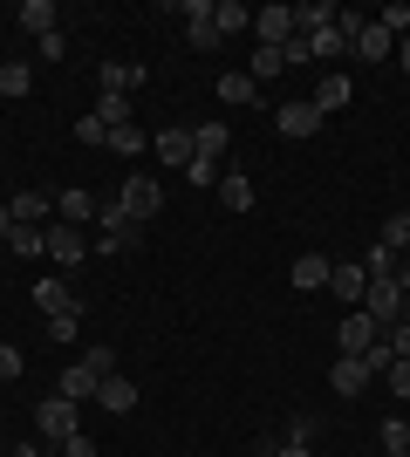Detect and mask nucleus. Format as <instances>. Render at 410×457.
<instances>
[{"mask_svg": "<svg viewBox=\"0 0 410 457\" xmlns=\"http://www.w3.org/2000/svg\"><path fill=\"white\" fill-rule=\"evenodd\" d=\"M404 301H410V273H404V267L363 287V314H370V321H383V328L404 321Z\"/></svg>", "mask_w": 410, "mask_h": 457, "instance_id": "nucleus-1", "label": "nucleus"}, {"mask_svg": "<svg viewBox=\"0 0 410 457\" xmlns=\"http://www.w3.org/2000/svg\"><path fill=\"white\" fill-rule=\"evenodd\" d=\"M35 423H41V437H48V444H69V437L82 430V417H76V403H69V396L35 403Z\"/></svg>", "mask_w": 410, "mask_h": 457, "instance_id": "nucleus-5", "label": "nucleus"}, {"mask_svg": "<svg viewBox=\"0 0 410 457\" xmlns=\"http://www.w3.org/2000/svg\"><path fill=\"white\" fill-rule=\"evenodd\" d=\"M335 342H342V355H370V348L383 342V321H370L363 307H349V314H342V335H335Z\"/></svg>", "mask_w": 410, "mask_h": 457, "instance_id": "nucleus-6", "label": "nucleus"}, {"mask_svg": "<svg viewBox=\"0 0 410 457\" xmlns=\"http://www.w3.org/2000/svg\"><path fill=\"white\" fill-rule=\"evenodd\" d=\"M404 219H410V212H404Z\"/></svg>", "mask_w": 410, "mask_h": 457, "instance_id": "nucleus-52", "label": "nucleus"}, {"mask_svg": "<svg viewBox=\"0 0 410 457\" xmlns=\"http://www.w3.org/2000/svg\"><path fill=\"white\" fill-rule=\"evenodd\" d=\"M144 76H151V69H137V62H103V69H96V89L137 96V89H144Z\"/></svg>", "mask_w": 410, "mask_h": 457, "instance_id": "nucleus-13", "label": "nucleus"}, {"mask_svg": "<svg viewBox=\"0 0 410 457\" xmlns=\"http://www.w3.org/2000/svg\"><path fill=\"white\" fill-rule=\"evenodd\" d=\"M137 232H144V226H137V219H123L117 198L96 212V253H123V246H137Z\"/></svg>", "mask_w": 410, "mask_h": 457, "instance_id": "nucleus-4", "label": "nucleus"}, {"mask_svg": "<svg viewBox=\"0 0 410 457\" xmlns=\"http://www.w3.org/2000/svg\"><path fill=\"white\" fill-rule=\"evenodd\" d=\"M383 457H410V451H383Z\"/></svg>", "mask_w": 410, "mask_h": 457, "instance_id": "nucleus-49", "label": "nucleus"}, {"mask_svg": "<svg viewBox=\"0 0 410 457\" xmlns=\"http://www.w3.org/2000/svg\"><path fill=\"white\" fill-rule=\"evenodd\" d=\"M96 403L110 410V417H130V410H137V382L130 376H103L96 382Z\"/></svg>", "mask_w": 410, "mask_h": 457, "instance_id": "nucleus-17", "label": "nucleus"}, {"mask_svg": "<svg viewBox=\"0 0 410 457\" xmlns=\"http://www.w3.org/2000/svg\"><path fill=\"white\" fill-rule=\"evenodd\" d=\"M397 48H404V69H410V35H404V41H397Z\"/></svg>", "mask_w": 410, "mask_h": 457, "instance_id": "nucleus-48", "label": "nucleus"}, {"mask_svg": "<svg viewBox=\"0 0 410 457\" xmlns=\"http://www.w3.org/2000/svg\"><path fill=\"white\" fill-rule=\"evenodd\" d=\"M273 130L280 137H314L322 130V110H314L308 96H301V103H280V110H273Z\"/></svg>", "mask_w": 410, "mask_h": 457, "instance_id": "nucleus-10", "label": "nucleus"}, {"mask_svg": "<svg viewBox=\"0 0 410 457\" xmlns=\"http://www.w3.org/2000/svg\"><path fill=\"white\" fill-rule=\"evenodd\" d=\"M280 55H288V69H308V62H314V55H308V41H301V35H294L288 48H280Z\"/></svg>", "mask_w": 410, "mask_h": 457, "instance_id": "nucleus-44", "label": "nucleus"}, {"mask_svg": "<svg viewBox=\"0 0 410 457\" xmlns=\"http://www.w3.org/2000/svg\"><path fill=\"white\" fill-rule=\"evenodd\" d=\"M41 239H48V260H55L62 273L89 260V232H82V226H62V219H48V232H41Z\"/></svg>", "mask_w": 410, "mask_h": 457, "instance_id": "nucleus-3", "label": "nucleus"}, {"mask_svg": "<svg viewBox=\"0 0 410 457\" xmlns=\"http://www.w3.org/2000/svg\"><path fill=\"white\" fill-rule=\"evenodd\" d=\"M329 260H322V253H301V260H294V287H301V294H322V287H329Z\"/></svg>", "mask_w": 410, "mask_h": 457, "instance_id": "nucleus-21", "label": "nucleus"}, {"mask_svg": "<svg viewBox=\"0 0 410 457\" xmlns=\"http://www.w3.org/2000/svg\"><path fill=\"white\" fill-rule=\"evenodd\" d=\"M376 437H383V451H410V423H404V417H383V430H376Z\"/></svg>", "mask_w": 410, "mask_h": 457, "instance_id": "nucleus-36", "label": "nucleus"}, {"mask_svg": "<svg viewBox=\"0 0 410 457\" xmlns=\"http://www.w3.org/2000/svg\"><path fill=\"white\" fill-rule=\"evenodd\" d=\"M219 205H226V212H254V178L226 171V178H219Z\"/></svg>", "mask_w": 410, "mask_h": 457, "instance_id": "nucleus-20", "label": "nucleus"}, {"mask_svg": "<svg viewBox=\"0 0 410 457\" xmlns=\"http://www.w3.org/2000/svg\"><path fill=\"white\" fill-rule=\"evenodd\" d=\"M62 457H96V444H89V437H82V430H76V437L62 444Z\"/></svg>", "mask_w": 410, "mask_h": 457, "instance_id": "nucleus-45", "label": "nucleus"}, {"mask_svg": "<svg viewBox=\"0 0 410 457\" xmlns=\"http://www.w3.org/2000/svg\"><path fill=\"white\" fill-rule=\"evenodd\" d=\"M7 212H14V226H48V198H41V191H14Z\"/></svg>", "mask_w": 410, "mask_h": 457, "instance_id": "nucleus-23", "label": "nucleus"}, {"mask_svg": "<svg viewBox=\"0 0 410 457\" xmlns=\"http://www.w3.org/2000/svg\"><path fill=\"white\" fill-rule=\"evenodd\" d=\"M376 246L404 260V246H410V219H404V212H397V219H383V232H376Z\"/></svg>", "mask_w": 410, "mask_h": 457, "instance_id": "nucleus-31", "label": "nucleus"}, {"mask_svg": "<svg viewBox=\"0 0 410 457\" xmlns=\"http://www.w3.org/2000/svg\"><path fill=\"white\" fill-rule=\"evenodd\" d=\"M390 355H397V362H410V321L390 328Z\"/></svg>", "mask_w": 410, "mask_h": 457, "instance_id": "nucleus-43", "label": "nucleus"}, {"mask_svg": "<svg viewBox=\"0 0 410 457\" xmlns=\"http://www.w3.org/2000/svg\"><path fill=\"white\" fill-rule=\"evenodd\" d=\"M103 144H110V151H117V157H137V151H144V144H151V130H137V123H123V130H110V137H103Z\"/></svg>", "mask_w": 410, "mask_h": 457, "instance_id": "nucleus-32", "label": "nucleus"}, {"mask_svg": "<svg viewBox=\"0 0 410 457\" xmlns=\"http://www.w3.org/2000/svg\"><path fill=\"white\" fill-rule=\"evenodd\" d=\"M41 232H48V226H14V232H7V246H14L21 260H41V253H48V239H41Z\"/></svg>", "mask_w": 410, "mask_h": 457, "instance_id": "nucleus-30", "label": "nucleus"}, {"mask_svg": "<svg viewBox=\"0 0 410 457\" xmlns=\"http://www.w3.org/2000/svg\"><path fill=\"white\" fill-rule=\"evenodd\" d=\"M376 21H383V28H390L397 41H404V35H410V0H390V7H383Z\"/></svg>", "mask_w": 410, "mask_h": 457, "instance_id": "nucleus-37", "label": "nucleus"}, {"mask_svg": "<svg viewBox=\"0 0 410 457\" xmlns=\"http://www.w3.org/2000/svg\"><path fill=\"white\" fill-rule=\"evenodd\" d=\"M7 232H14V212H7V205H0V239H7Z\"/></svg>", "mask_w": 410, "mask_h": 457, "instance_id": "nucleus-47", "label": "nucleus"}, {"mask_svg": "<svg viewBox=\"0 0 410 457\" xmlns=\"http://www.w3.org/2000/svg\"><path fill=\"white\" fill-rule=\"evenodd\" d=\"M273 457H314V451H308V444H288V437H280V444H273Z\"/></svg>", "mask_w": 410, "mask_h": 457, "instance_id": "nucleus-46", "label": "nucleus"}, {"mask_svg": "<svg viewBox=\"0 0 410 457\" xmlns=\"http://www.w3.org/2000/svg\"><path fill=\"white\" fill-rule=\"evenodd\" d=\"M213 7H219V0H185V41H192L198 55H213V48H219V28H213Z\"/></svg>", "mask_w": 410, "mask_h": 457, "instance_id": "nucleus-8", "label": "nucleus"}, {"mask_svg": "<svg viewBox=\"0 0 410 457\" xmlns=\"http://www.w3.org/2000/svg\"><path fill=\"white\" fill-rule=\"evenodd\" d=\"M213 28H219V41H226V35H239V28H254V14H247L239 0H219V7H213Z\"/></svg>", "mask_w": 410, "mask_h": 457, "instance_id": "nucleus-29", "label": "nucleus"}, {"mask_svg": "<svg viewBox=\"0 0 410 457\" xmlns=\"http://www.w3.org/2000/svg\"><path fill=\"white\" fill-rule=\"evenodd\" d=\"M96 369H89V362H69V369H62V382H55V396H69V403H96Z\"/></svg>", "mask_w": 410, "mask_h": 457, "instance_id": "nucleus-16", "label": "nucleus"}, {"mask_svg": "<svg viewBox=\"0 0 410 457\" xmlns=\"http://www.w3.org/2000/svg\"><path fill=\"white\" fill-rule=\"evenodd\" d=\"M288 444H314V417L301 410V417H288Z\"/></svg>", "mask_w": 410, "mask_h": 457, "instance_id": "nucleus-41", "label": "nucleus"}, {"mask_svg": "<svg viewBox=\"0 0 410 457\" xmlns=\"http://www.w3.org/2000/svg\"><path fill=\"white\" fill-rule=\"evenodd\" d=\"M117 205H123V219H137V226H151L157 212H164V185H157V178H123Z\"/></svg>", "mask_w": 410, "mask_h": 457, "instance_id": "nucleus-2", "label": "nucleus"}, {"mask_svg": "<svg viewBox=\"0 0 410 457\" xmlns=\"http://www.w3.org/2000/svg\"><path fill=\"white\" fill-rule=\"evenodd\" d=\"M35 307H41V321H55V314H82V294L69 280H35Z\"/></svg>", "mask_w": 410, "mask_h": 457, "instance_id": "nucleus-7", "label": "nucleus"}, {"mask_svg": "<svg viewBox=\"0 0 410 457\" xmlns=\"http://www.w3.org/2000/svg\"><path fill=\"white\" fill-rule=\"evenodd\" d=\"M349 55H356V62H383V55H397V35L383 28V21H363V35H356Z\"/></svg>", "mask_w": 410, "mask_h": 457, "instance_id": "nucleus-14", "label": "nucleus"}, {"mask_svg": "<svg viewBox=\"0 0 410 457\" xmlns=\"http://www.w3.org/2000/svg\"><path fill=\"white\" fill-rule=\"evenodd\" d=\"M363 287H370V273H363V267H335L329 273V294H342L349 307H363Z\"/></svg>", "mask_w": 410, "mask_h": 457, "instance_id": "nucleus-27", "label": "nucleus"}, {"mask_svg": "<svg viewBox=\"0 0 410 457\" xmlns=\"http://www.w3.org/2000/svg\"><path fill=\"white\" fill-rule=\"evenodd\" d=\"M219 103H226V110H247V103H260V82L254 76H219Z\"/></svg>", "mask_w": 410, "mask_h": 457, "instance_id": "nucleus-25", "label": "nucleus"}, {"mask_svg": "<svg viewBox=\"0 0 410 457\" xmlns=\"http://www.w3.org/2000/svg\"><path fill=\"white\" fill-rule=\"evenodd\" d=\"M254 35H260V48H288V41L301 35V28H294V7H260Z\"/></svg>", "mask_w": 410, "mask_h": 457, "instance_id": "nucleus-9", "label": "nucleus"}, {"mask_svg": "<svg viewBox=\"0 0 410 457\" xmlns=\"http://www.w3.org/2000/svg\"><path fill=\"white\" fill-rule=\"evenodd\" d=\"M370 376H376V369L363 362V355H342V362L329 369V389H335V396H363V389H370Z\"/></svg>", "mask_w": 410, "mask_h": 457, "instance_id": "nucleus-12", "label": "nucleus"}, {"mask_svg": "<svg viewBox=\"0 0 410 457\" xmlns=\"http://www.w3.org/2000/svg\"><path fill=\"white\" fill-rule=\"evenodd\" d=\"M383 382H390L397 403H410V362H390V369H383Z\"/></svg>", "mask_w": 410, "mask_h": 457, "instance_id": "nucleus-38", "label": "nucleus"}, {"mask_svg": "<svg viewBox=\"0 0 410 457\" xmlns=\"http://www.w3.org/2000/svg\"><path fill=\"white\" fill-rule=\"evenodd\" d=\"M280 69H288V55H280V48H260L247 76H254V82H267V76H280Z\"/></svg>", "mask_w": 410, "mask_h": 457, "instance_id": "nucleus-34", "label": "nucleus"}, {"mask_svg": "<svg viewBox=\"0 0 410 457\" xmlns=\"http://www.w3.org/2000/svg\"><path fill=\"white\" fill-rule=\"evenodd\" d=\"M21 369H28V362H21V348L0 342V382H21Z\"/></svg>", "mask_w": 410, "mask_h": 457, "instance_id": "nucleus-40", "label": "nucleus"}, {"mask_svg": "<svg viewBox=\"0 0 410 457\" xmlns=\"http://www.w3.org/2000/svg\"><path fill=\"white\" fill-rule=\"evenodd\" d=\"M404 273H410V246H404Z\"/></svg>", "mask_w": 410, "mask_h": 457, "instance_id": "nucleus-50", "label": "nucleus"}, {"mask_svg": "<svg viewBox=\"0 0 410 457\" xmlns=\"http://www.w3.org/2000/svg\"><path fill=\"white\" fill-rule=\"evenodd\" d=\"M41 335H48L55 348H69V342L82 335V314H55V321H41Z\"/></svg>", "mask_w": 410, "mask_h": 457, "instance_id": "nucleus-33", "label": "nucleus"}, {"mask_svg": "<svg viewBox=\"0 0 410 457\" xmlns=\"http://www.w3.org/2000/svg\"><path fill=\"white\" fill-rule=\"evenodd\" d=\"M103 123V130H123L130 123V96H110V89H96V110H89Z\"/></svg>", "mask_w": 410, "mask_h": 457, "instance_id": "nucleus-24", "label": "nucleus"}, {"mask_svg": "<svg viewBox=\"0 0 410 457\" xmlns=\"http://www.w3.org/2000/svg\"><path fill=\"white\" fill-rule=\"evenodd\" d=\"M335 21H342L335 0H308V7H294V28H301V35H322V28H335Z\"/></svg>", "mask_w": 410, "mask_h": 457, "instance_id": "nucleus-19", "label": "nucleus"}, {"mask_svg": "<svg viewBox=\"0 0 410 457\" xmlns=\"http://www.w3.org/2000/svg\"><path fill=\"white\" fill-rule=\"evenodd\" d=\"M151 151H157V164H172V171H185V164H192V130H157L151 137Z\"/></svg>", "mask_w": 410, "mask_h": 457, "instance_id": "nucleus-15", "label": "nucleus"}, {"mask_svg": "<svg viewBox=\"0 0 410 457\" xmlns=\"http://www.w3.org/2000/svg\"><path fill=\"white\" fill-rule=\"evenodd\" d=\"M28 89H35V69H28V62H0V96L14 103V96H28Z\"/></svg>", "mask_w": 410, "mask_h": 457, "instance_id": "nucleus-28", "label": "nucleus"}, {"mask_svg": "<svg viewBox=\"0 0 410 457\" xmlns=\"http://www.w3.org/2000/svg\"><path fill=\"white\" fill-rule=\"evenodd\" d=\"M96 191H82V185H69V191H55V219L62 226H89V219H96Z\"/></svg>", "mask_w": 410, "mask_h": 457, "instance_id": "nucleus-11", "label": "nucleus"}, {"mask_svg": "<svg viewBox=\"0 0 410 457\" xmlns=\"http://www.w3.org/2000/svg\"><path fill=\"white\" fill-rule=\"evenodd\" d=\"M192 151H198V157H213V164H219V157L233 151V130H226V123H205V130H192Z\"/></svg>", "mask_w": 410, "mask_h": 457, "instance_id": "nucleus-26", "label": "nucleus"}, {"mask_svg": "<svg viewBox=\"0 0 410 457\" xmlns=\"http://www.w3.org/2000/svg\"><path fill=\"white\" fill-rule=\"evenodd\" d=\"M14 21H21L35 41H41V35H55V0H21V14H14Z\"/></svg>", "mask_w": 410, "mask_h": 457, "instance_id": "nucleus-22", "label": "nucleus"}, {"mask_svg": "<svg viewBox=\"0 0 410 457\" xmlns=\"http://www.w3.org/2000/svg\"><path fill=\"white\" fill-rule=\"evenodd\" d=\"M185 178H192V185H198V191H205V185H213V191H219V178H226V171H219L213 157H192V164H185Z\"/></svg>", "mask_w": 410, "mask_h": 457, "instance_id": "nucleus-35", "label": "nucleus"}, {"mask_svg": "<svg viewBox=\"0 0 410 457\" xmlns=\"http://www.w3.org/2000/svg\"><path fill=\"white\" fill-rule=\"evenodd\" d=\"M82 362H89V369H96V376H117V348H89V355H82Z\"/></svg>", "mask_w": 410, "mask_h": 457, "instance_id": "nucleus-39", "label": "nucleus"}, {"mask_svg": "<svg viewBox=\"0 0 410 457\" xmlns=\"http://www.w3.org/2000/svg\"><path fill=\"white\" fill-rule=\"evenodd\" d=\"M0 457H7V437H0Z\"/></svg>", "mask_w": 410, "mask_h": 457, "instance_id": "nucleus-51", "label": "nucleus"}, {"mask_svg": "<svg viewBox=\"0 0 410 457\" xmlns=\"http://www.w3.org/2000/svg\"><path fill=\"white\" fill-rule=\"evenodd\" d=\"M62 55H69V35H62V28H55V35H41V62H62Z\"/></svg>", "mask_w": 410, "mask_h": 457, "instance_id": "nucleus-42", "label": "nucleus"}, {"mask_svg": "<svg viewBox=\"0 0 410 457\" xmlns=\"http://www.w3.org/2000/svg\"><path fill=\"white\" fill-rule=\"evenodd\" d=\"M349 96H356V82H349V76H322L308 103H314L322 116H335V110H349Z\"/></svg>", "mask_w": 410, "mask_h": 457, "instance_id": "nucleus-18", "label": "nucleus"}]
</instances>
